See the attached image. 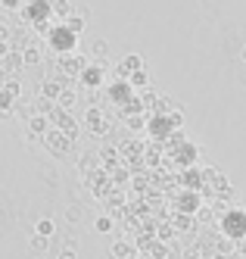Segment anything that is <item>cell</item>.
<instances>
[{
  "instance_id": "1",
  "label": "cell",
  "mask_w": 246,
  "mask_h": 259,
  "mask_svg": "<svg viewBox=\"0 0 246 259\" xmlns=\"http://www.w3.org/2000/svg\"><path fill=\"white\" fill-rule=\"evenodd\" d=\"M37 234H41V237H50V234H53V222H50V219L41 222V225H37Z\"/></svg>"
}]
</instances>
